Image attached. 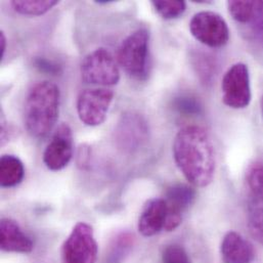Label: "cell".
I'll return each instance as SVG.
<instances>
[{
  "label": "cell",
  "mask_w": 263,
  "mask_h": 263,
  "mask_svg": "<svg viewBox=\"0 0 263 263\" xmlns=\"http://www.w3.org/2000/svg\"><path fill=\"white\" fill-rule=\"evenodd\" d=\"M73 157V133L68 123L59 125L43 154V162L51 171H60Z\"/></svg>",
  "instance_id": "cell-10"
},
{
  "label": "cell",
  "mask_w": 263,
  "mask_h": 263,
  "mask_svg": "<svg viewBox=\"0 0 263 263\" xmlns=\"http://www.w3.org/2000/svg\"><path fill=\"white\" fill-rule=\"evenodd\" d=\"M77 165L81 169H87L90 161V147L87 144H81L77 152Z\"/></svg>",
  "instance_id": "cell-22"
},
{
  "label": "cell",
  "mask_w": 263,
  "mask_h": 263,
  "mask_svg": "<svg viewBox=\"0 0 263 263\" xmlns=\"http://www.w3.org/2000/svg\"><path fill=\"white\" fill-rule=\"evenodd\" d=\"M223 263H252L254 259L253 246L236 232L228 233L220 246Z\"/></svg>",
  "instance_id": "cell-14"
},
{
  "label": "cell",
  "mask_w": 263,
  "mask_h": 263,
  "mask_svg": "<svg viewBox=\"0 0 263 263\" xmlns=\"http://www.w3.org/2000/svg\"><path fill=\"white\" fill-rule=\"evenodd\" d=\"M175 108L180 113L184 114H199L201 110V106L199 102H197L195 99L191 97H181L176 100L175 102Z\"/></svg>",
  "instance_id": "cell-21"
},
{
  "label": "cell",
  "mask_w": 263,
  "mask_h": 263,
  "mask_svg": "<svg viewBox=\"0 0 263 263\" xmlns=\"http://www.w3.org/2000/svg\"><path fill=\"white\" fill-rule=\"evenodd\" d=\"M114 99V91L106 87L82 90L77 99V113L82 123L96 127L106 119Z\"/></svg>",
  "instance_id": "cell-7"
},
{
  "label": "cell",
  "mask_w": 263,
  "mask_h": 263,
  "mask_svg": "<svg viewBox=\"0 0 263 263\" xmlns=\"http://www.w3.org/2000/svg\"><path fill=\"white\" fill-rule=\"evenodd\" d=\"M25 176L22 161L13 155H3L0 160V184L2 187H13L20 184Z\"/></svg>",
  "instance_id": "cell-16"
},
{
  "label": "cell",
  "mask_w": 263,
  "mask_h": 263,
  "mask_svg": "<svg viewBox=\"0 0 263 263\" xmlns=\"http://www.w3.org/2000/svg\"><path fill=\"white\" fill-rule=\"evenodd\" d=\"M60 112V89L50 81L34 84L26 97L24 122L30 135L43 138L57 124Z\"/></svg>",
  "instance_id": "cell-2"
},
{
  "label": "cell",
  "mask_w": 263,
  "mask_h": 263,
  "mask_svg": "<svg viewBox=\"0 0 263 263\" xmlns=\"http://www.w3.org/2000/svg\"><path fill=\"white\" fill-rule=\"evenodd\" d=\"M250 37L263 48V1H254L252 11L244 24Z\"/></svg>",
  "instance_id": "cell-18"
},
{
  "label": "cell",
  "mask_w": 263,
  "mask_h": 263,
  "mask_svg": "<svg viewBox=\"0 0 263 263\" xmlns=\"http://www.w3.org/2000/svg\"><path fill=\"white\" fill-rule=\"evenodd\" d=\"M63 263H96L98 244L92 228L85 222H78L63 244Z\"/></svg>",
  "instance_id": "cell-6"
},
{
  "label": "cell",
  "mask_w": 263,
  "mask_h": 263,
  "mask_svg": "<svg viewBox=\"0 0 263 263\" xmlns=\"http://www.w3.org/2000/svg\"><path fill=\"white\" fill-rule=\"evenodd\" d=\"M221 89L226 106L233 109L248 107L252 98L248 67L243 63L233 65L222 78Z\"/></svg>",
  "instance_id": "cell-8"
},
{
  "label": "cell",
  "mask_w": 263,
  "mask_h": 263,
  "mask_svg": "<svg viewBox=\"0 0 263 263\" xmlns=\"http://www.w3.org/2000/svg\"><path fill=\"white\" fill-rule=\"evenodd\" d=\"M6 45H7V40L5 37V34L3 31L0 32V60L4 58L5 51H6Z\"/></svg>",
  "instance_id": "cell-24"
},
{
  "label": "cell",
  "mask_w": 263,
  "mask_h": 263,
  "mask_svg": "<svg viewBox=\"0 0 263 263\" xmlns=\"http://www.w3.org/2000/svg\"><path fill=\"white\" fill-rule=\"evenodd\" d=\"M195 198V190L185 184H174L167 190L164 199L167 208L164 228L166 232H172L180 226L183 212L193 204Z\"/></svg>",
  "instance_id": "cell-11"
},
{
  "label": "cell",
  "mask_w": 263,
  "mask_h": 263,
  "mask_svg": "<svg viewBox=\"0 0 263 263\" xmlns=\"http://www.w3.org/2000/svg\"><path fill=\"white\" fill-rule=\"evenodd\" d=\"M247 224L251 237L263 245V163L252 164L246 173Z\"/></svg>",
  "instance_id": "cell-5"
},
{
  "label": "cell",
  "mask_w": 263,
  "mask_h": 263,
  "mask_svg": "<svg viewBox=\"0 0 263 263\" xmlns=\"http://www.w3.org/2000/svg\"><path fill=\"white\" fill-rule=\"evenodd\" d=\"M82 81L86 84L113 86L120 80V71L111 52L100 47L88 53L80 66Z\"/></svg>",
  "instance_id": "cell-4"
},
{
  "label": "cell",
  "mask_w": 263,
  "mask_h": 263,
  "mask_svg": "<svg viewBox=\"0 0 263 263\" xmlns=\"http://www.w3.org/2000/svg\"><path fill=\"white\" fill-rule=\"evenodd\" d=\"M152 4L159 15L165 20H173L181 16L186 8V4L181 0L173 1H152Z\"/></svg>",
  "instance_id": "cell-19"
},
{
  "label": "cell",
  "mask_w": 263,
  "mask_h": 263,
  "mask_svg": "<svg viewBox=\"0 0 263 263\" xmlns=\"http://www.w3.org/2000/svg\"><path fill=\"white\" fill-rule=\"evenodd\" d=\"M192 35L209 47L224 46L230 39V29L224 18L213 11L196 13L190 22Z\"/></svg>",
  "instance_id": "cell-9"
},
{
  "label": "cell",
  "mask_w": 263,
  "mask_h": 263,
  "mask_svg": "<svg viewBox=\"0 0 263 263\" xmlns=\"http://www.w3.org/2000/svg\"><path fill=\"white\" fill-rule=\"evenodd\" d=\"M167 208L164 199H151L144 205L139 219L138 231L143 237H153L165 228Z\"/></svg>",
  "instance_id": "cell-13"
},
{
  "label": "cell",
  "mask_w": 263,
  "mask_h": 263,
  "mask_svg": "<svg viewBox=\"0 0 263 263\" xmlns=\"http://www.w3.org/2000/svg\"><path fill=\"white\" fill-rule=\"evenodd\" d=\"M35 65L38 69H40L41 71H44V72H47V73H50V74H57L59 73V66L54 65L53 63L47 61V60H44V59H37L35 61Z\"/></svg>",
  "instance_id": "cell-23"
},
{
  "label": "cell",
  "mask_w": 263,
  "mask_h": 263,
  "mask_svg": "<svg viewBox=\"0 0 263 263\" xmlns=\"http://www.w3.org/2000/svg\"><path fill=\"white\" fill-rule=\"evenodd\" d=\"M118 144L125 149H135L141 146L147 139L148 127L145 120L138 114H124L116 127Z\"/></svg>",
  "instance_id": "cell-12"
},
{
  "label": "cell",
  "mask_w": 263,
  "mask_h": 263,
  "mask_svg": "<svg viewBox=\"0 0 263 263\" xmlns=\"http://www.w3.org/2000/svg\"><path fill=\"white\" fill-rule=\"evenodd\" d=\"M173 158L191 184L205 187L212 182L216 169L215 151L204 128L190 125L177 132L173 141Z\"/></svg>",
  "instance_id": "cell-1"
},
{
  "label": "cell",
  "mask_w": 263,
  "mask_h": 263,
  "mask_svg": "<svg viewBox=\"0 0 263 263\" xmlns=\"http://www.w3.org/2000/svg\"><path fill=\"white\" fill-rule=\"evenodd\" d=\"M260 106H261V112H262V116H263V96H262V98H261V102H260Z\"/></svg>",
  "instance_id": "cell-25"
},
{
  "label": "cell",
  "mask_w": 263,
  "mask_h": 263,
  "mask_svg": "<svg viewBox=\"0 0 263 263\" xmlns=\"http://www.w3.org/2000/svg\"><path fill=\"white\" fill-rule=\"evenodd\" d=\"M149 33L138 29L127 36L117 50V62L133 79L144 80L148 75Z\"/></svg>",
  "instance_id": "cell-3"
},
{
  "label": "cell",
  "mask_w": 263,
  "mask_h": 263,
  "mask_svg": "<svg viewBox=\"0 0 263 263\" xmlns=\"http://www.w3.org/2000/svg\"><path fill=\"white\" fill-rule=\"evenodd\" d=\"M59 4L58 0H13L12 8L24 15H42Z\"/></svg>",
  "instance_id": "cell-17"
},
{
  "label": "cell",
  "mask_w": 263,
  "mask_h": 263,
  "mask_svg": "<svg viewBox=\"0 0 263 263\" xmlns=\"http://www.w3.org/2000/svg\"><path fill=\"white\" fill-rule=\"evenodd\" d=\"M162 263H192L186 251L178 245L167 246L162 253Z\"/></svg>",
  "instance_id": "cell-20"
},
{
  "label": "cell",
  "mask_w": 263,
  "mask_h": 263,
  "mask_svg": "<svg viewBox=\"0 0 263 263\" xmlns=\"http://www.w3.org/2000/svg\"><path fill=\"white\" fill-rule=\"evenodd\" d=\"M1 249L5 252L30 253L33 250L32 240L22 231L16 221L2 218L0 222Z\"/></svg>",
  "instance_id": "cell-15"
}]
</instances>
